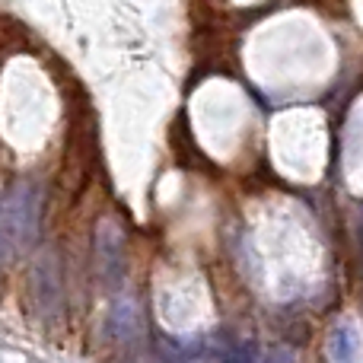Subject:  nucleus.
Masks as SVG:
<instances>
[{
	"label": "nucleus",
	"mask_w": 363,
	"mask_h": 363,
	"mask_svg": "<svg viewBox=\"0 0 363 363\" xmlns=\"http://www.w3.org/2000/svg\"><path fill=\"white\" fill-rule=\"evenodd\" d=\"M268 363H296V357L287 351V347H274V351L268 354Z\"/></svg>",
	"instance_id": "obj_5"
},
{
	"label": "nucleus",
	"mask_w": 363,
	"mask_h": 363,
	"mask_svg": "<svg viewBox=\"0 0 363 363\" xmlns=\"http://www.w3.org/2000/svg\"><path fill=\"white\" fill-rule=\"evenodd\" d=\"M220 363H258V345H255V341H242V345H233L230 351L220 357Z\"/></svg>",
	"instance_id": "obj_4"
},
{
	"label": "nucleus",
	"mask_w": 363,
	"mask_h": 363,
	"mask_svg": "<svg viewBox=\"0 0 363 363\" xmlns=\"http://www.w3.org/2000/svg\"><path fill=\"white\" fill-rule=\"evenodd\" d=\"M121 233L115 230L112 220L99 226V236H96V262H99V274L108 287L121 284L125 277V249H121Z\"/></svg>",
	"instance_id": "obj_1"
},
{
	"label": "nucleus",
	"mask_w": 363,
	"mask_h": 363,
	"mask_svg": "<svg viewBox=\"0 0 363 363\" xmlns=\"http://www.w3.org/2000/svg\"><path fill=\"white\" fill-rule=\"evenodd\" d=\"M35 198H32L29 185H19L16 194L6 204V223H10V233L19 239V242H29L35 236Z\"/></svg>",
	"instance_id": "obj_2"
},
{
	"label": "nucleus",
	"mask_w": 363,
	"mask_h": 363,
	"mask_svg": "<svg viewBox=\"0 0 363 363\" xmlns=\"http://www.w3.org/2000/svg\"><path fill=\"white\" fill-rule=\"evenodd\" d=\"M332 357L335 363H357V332L351 325H341L332 341Z\"/></svg>",
	"instance_id": "obj_3"
}]
</instances>
